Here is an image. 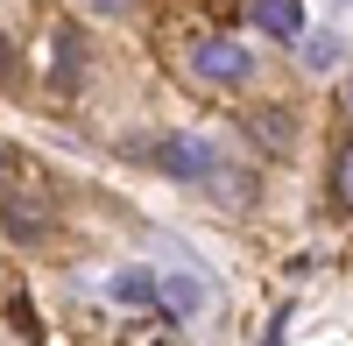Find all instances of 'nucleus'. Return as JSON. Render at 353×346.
Instances as JSON below:
<instances>
[{
	"mask_svg": "<svg viewBox=\"0 0 353 346\" xmlns=\"http://www.w3.org/2000/svg\"><path fill=\"white\" fill-rule=\"evenodd\" d=\"M304 57H311V64H318V71H325V64H332V57H339V43H332V36H311V43H304Z\"/></svg>",
	"mask_w": 353,
	"mask_h": 346,
	"instance_id": "9d476101",
	"label": "nucleus"
},
{
	"mask_svg": "<svg viewBox=\"0 0 353 346\" xmlns=\"http://www.w3.org/2000/svg\"><path fill=\"white\" fill-rule=\"evenodd\" d=\"M0 71H8V43H0Z\"/></svg>",
	"mask_w": 353,
	"mask_h": 346,
	"instance_id": "f8f14e48",
	"label": "nucleus"
},
{
	"mask_svg": "<svg viewBox=\"0 0 353 346\" xmlns=\"http://www.w3.org/2000/svg\"><path fill=\"white\" fill-rule=\"evenodd\" d=\"M149 163L170 170V177H184V184H219V170H226L212 134H170V141H156V149H149Z\"/></svg>",
	"mask_w": 353,
	"mask_h": 346,
	"instance_id": "f257e3e1",
	"label": "nucleus"
},
{
	"mask_svg": "<svg viewBox=\"0 0 353 346\" xmlns=\"http://www.w3.org/2000/svg\"><path fill=\"white\" fill-rule=\"evenodd\" d=\"M99 8H128V0H99Z\"/></svg>",
	"mask_w": 353,
	"mask_h": 346,
	"instance_id": "ddd939ff",
	"label": "nucleus"
},
{
	"mask_svg": "<svg viewBox=\"0 0 353 346\" xmlns=\"http://www.w3.org/2000/svg\"><path fill=\"white\" fill-rule=\"evenodd\" d=\"M254 21L269 28L276 43H297L304 36V8H297V0H254Z\"/></svg>",
	"mask_w": 353,
	"mask_h": 346,
	"instance_id": "423d86ee",
	"label": "nucleus"
},
{
	"mask_svg": "<svg viewBox=\"0 0 353 346\" xmlns=\"http://www.w3.org/2000/svg\"><path fill=\"white\" fill-rule=\"evenodd\" d=\"M346 106H353V85H346Z\"/></svg>",
	"mask_w": 353,
	"mask_h": 346,
	"instance_id": "4468645a",
	"label": "nucleus"
},
{
	"mask_svg": "<svg viewBox=\"0 0 353 346\" xmlns=\"http://www.w3.org/2000/svg\"><path fill=\"white\" fill-rule=\"evenodd\" d=\"M163 311L184 318V325L212 311V276H205L191 254H176V241H170V269H163Z\"/></svg>",
	"mask_w": 353,
	"mask_h": 346,
	"instance_id": "7ed1b4c3",
	"label": "nucleus"
},
{
	"mask_svg": "<svg viewBox=\"0 0 353 346\" xmlns=\"http://www.w3.org/2000/svg\"><path fill=\"white\" fill-rule=\"evenodd\" d=\"M8 170H14V156H8V149H0V184H8Z\"/></svg>",
	"mask_w": 353,
	"mask_h": 346,
	"instance_id": "9b49d317",
	"label": "nucleus"
},
{
	"mask_svg": "<svg viewBox=\"0 0 353 346\" xmlns=\"http://www.w3.org/2000/svg\"><path fill=\"white\" fill-rule=\"evenodd\" d=\"M0 219H8V234H14V241H36L43 226L57 219V191L36 177V170H21V184H14V191H0Z\"/></svg>",
	"mask_w": 353,
	"mask_h": 346,
	"instance_id": "f03ea898",
	"label": "nucleus"
},
{
	"mask_svg": "<svg viewBox=\"0 0 353 346\" xmlns=\"http://www.w3.org/2000/svg\"><path fill=\"white\" fill-rule=\"evenodd\" d=\"M78 57H85L78 28H64V36H57V85H64V92H78Z\"/></svg>",
	"mask_w": 353,
	"mask_h": 346,
	"instance_id": "6e6552de",
	"label": "nucleus"
},
{
	"mask_svg": "<svg viewBox=\"0 0 353 346\" xmlns=\"http://www.w3.org/2000/svg\"><path fill=\"white\" fill-rule=\"evenodd\" d=\"M332 212H353V141H339L332 156Z\"/></svg>",
	"mask_w": 353,
	"mask_h": 346,
	"instance_id": "0eeeda50",
	"label": "nucleus"
},
{
	"mask_svg": "<svg viewBox=\"0 0 353 346\" xmlns=\"http://www.w3.org/2000/svg\"><path fill=\"white\" fill-rule=\"evenodd\" d=\"M191 71H198L205 85H248V78H254V57L233 43V36H205V43L191 50Z\"/></svg>",
	"mask_w": 353,
	"mask_h": 346,
	"instance_id": "20e7f679",
	"label": "nucleus"
},
{
	"mask_svg": "<svg viewBox=\"0 0 353 346\" xmlns=\"http://www.w3.org/2000/svg\"><path fill=\"white\" fill-rule=\"evenodd\" d=\"M254 141H261V149H290V113H254Z\"/></svg>",
	"mask_w": 353,
	"mask_h": 346,
	"instance_id": "1a4fd4ad",
	"label": "nucleus"
},
{
	"mask_svg": "<svg viewBox=\"0 0 353 346\" xmlns=\"http://www.w3.org/2000/svg\"><path fill=\"white\" fill-rule=\"evenodd\" d=\"M106 304H121V311H163V276L156 269H113L106 276Z\"/></svg>",
	"mask_w": 353,
	"mask_h": 346,
	"instance_id": "39448f33",
	"label": "nucleus"
}]
</instances>
